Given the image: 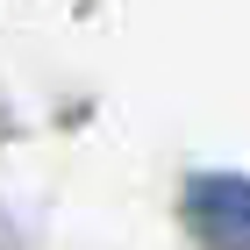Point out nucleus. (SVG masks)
<instances>
[{
  "label": "nucleus",
  "mask_w": 250,
  "mask_h": 250,
  "mask_svg": "<svg viewBox=\"0 0 250 250\" xmlns=\"http://www.w3.org/2000/svg\"><path fill=\"white\" fill-rule=\"evenodd\" d=\"M186 229L208 250H250V179L243 172H200L186 186Z\"/></svg>",
  "instance_id": "nucleus-1"
}]
</instances>
